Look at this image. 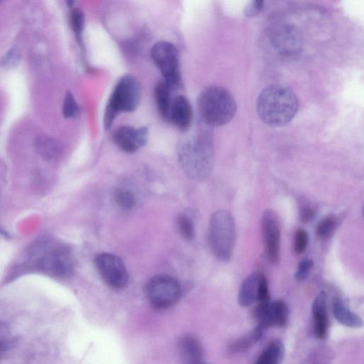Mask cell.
I'll use <instances>...</instances> for the list:
<instances>
[{
    "instance_id": "1",
    "label": "cell",
    "mask_w": 364,
    "mask_h": 364,
    "mask_svg": "<svg viewBox=\"0 0 364 364\" xmlns=\"http://www.w3.org/2000/svg\"><path fill=\"white\" fill-rule=\"evenodd\" d=\"M299 101L294 92L280 84L265 88L257 100V112L260 118L270 126H282L296 115Z\"/></svg>"
},
{
    "instance_id": "2",
    "label": "cell",
    "mask_w": 364,
    "mask_h": 364,
    "mask_svg": "<svg viewBox=\"0 0 364 364\" xmlns=\"http://www.w3.org/2000/svg\"><path fill=\"white\" fill-rule=\"evenodd\" d=\"M180 164L192 180H208L213 170V154L211 141L207 136L198 135L181 141L177 147Z\"/></svg>"
},
{
    "instance_id": "3",
    "label": "cell",
    "mask_w": 364,
    "mask_h": 364,
    "mask_svg": "<svg viewBox=\"0 0 364 364\" xmlns=\"http://www.w3.org/2000/svg\"><path fill=\"white\" fill-rule=\"evenodd\" d=\"M27 253L29 266L49 276L67 278L75 272V261L70 250L60 244L43 241Z\"/></svg>"
},
{
    "instance_id": "4",
    "label": "cell",
    "mask_w": 364,
    "mask_h": 364,
    "mask_svg": "<svg viewBox=\"0 0 364 364\" xmlns=\"http://www.w3.org/2000/svg\"><path fill=\"white\" fill-rule=\"evenodd\" d=\"M198 113L201 120L211 127H220L229 123L235 116L237 106L232 94L220 87L203 89L197 99Z\"/></svg>"
},
{
    "instance_id": "5",
    "label": "cell",
    "mask_w": 364,
    "mask_h": 364,
    "mask_svg": "<svg viewBox=\"0 0 364 364\" xmlns=\"http://www.w3.org/2000/svg\"><path fill=\"white\" fill-rule=\"evenodd\" d=\"M236 224L232 214L227 210L215 212L208 226V239L213 255L228 262L233 256L236 242Z\"/></svg>"
},
{
    "instance_id": "6",
    "label": "cell",
    "mask_w": 364,
    "mask_h": 364,
    "mask_svg": "<svg viewBox=\"0 0 364 364\" xmlns=\"http://www.w3.org/2000/svg\"><path fill=\"white\" fill-rule=\"evenodd\" d=\"M140 99L141 89L137 80L130 75L123 77L115 87L106 107L104 129L109 130L120 113L134 111Z\"/></svg>"
},
{
    "instance_id": "7",
    "label": "cell",
    "mask_w": 364,
    "mask_h": 364,
    "mask_svg": "<svg viewBox=\"0 0 364 364\" xmlns=\"http://www.w3.org/2000/svg\"><path fill=\"white\" fill-rule=\"evenodd\" d=\"M150 303L157 309H168L175 306L182 296V287L175 277L159 275L152 277L145 287Z\"/></svg>"
},
{
    "instance_id": "8",
    "label": "cell",
    "mask_w": 364,
    "mask_h": 364,
    "mask_svg": "<svg viewBox=\"0 0 364 364\" xmlns=\"http://www.w3.org/2000/svg\"><path fill=\"white\" fill-rule=\"evenodd\" d=\"M152 58L164 77V81L174 90L182 82L178 50L168 42H160L151 51Z\"/></svg>"
},
{
    "instance_id": "9",
    "label": "cell",
    "mask_w": 364,
    "mask_h": 364,
    "mask_svg": "<svg viewBox=\"0 0 364 364\" xmlns=\"http://www.w3.org/2000/svg\"><path fill=\"white\" fill-rule=\"evenodd\" d=\"M95 266L103 280L111 287L122 289L129 280L123 261L118 256L103 253L95 258Z\"/></svg>"
},
{
    "instance_id": "10",
    "label": "cell",
    "mask_w": 364,
    "mask_h": 364,
    "mask_svg": "<svg viewBox=\"0 0 364 364\" xmlns=\"http://www.w3.org/2000/svg\"><path fill=\"white\" fill-rule=\"evenodd\" d=\"M238 301L244 308L270 301L265 277L258 272H253L246 277L240 287Z\"/></svg>"
},
{
    "instance_id": "11",
    "label": "cell",
    "mask_w": 364,
    "mask_h": 364,
    "mask_svg": "<svg viewBox=\"0 0 364 364\" xmlns=\"http://www.w3.org/2000/svg\"><path fill=\"white\" fill-rule=\"evenodd\" d=\"M261 230L265 252L272 263H277L280 251V226L276 213L265 210L261 218Z\"/></svg>"
},
{
    "instance_id": "12",
    "label": "cell",
    "mask_w": 364,
    "mask_h": 364,
    "mask_svg": "<svg viewBox=\"0 0 364 364\" xmlns=\"http://www.w3.org/2000/svg\"><path fill=\"white\" fill-rule=\"evenodd\" d=\"M149 130L147 127L135 128L128 125L118 127L113 134L117 146L127 153H134L146 144Z\"/></svg>"
},
{
    "instance_id": "13",
    "label": "cell",
    "mask_w": 364,
    "mask_h": 364,
    "mask_svg": "<svg viewBox=\"0 0 364 364\" xmlns=\"http://www.w3.org/2000/svg\"><path fill=\"white\" fill-rule=\"evenodd\" d=\"M258 325L266 330L272 327H283L289 319L286 303L280 300L258 303L254 311Z\"/></svg>"
},
{
    "instance_id": "14",
    "label": "cell",
    "mask_w": 364,
    "mask_h": 364,
    "mask_svg": "<svg viewBox=\"0 0 364 364\" xmlns=\"http://www.w3.org/2000/svg\"><path fill=\"white\" fill-rule=\"evenodd\" d=\"M193 112L189 101L184 96H178L172 100L169 122H172L182 130H188L192 125Z\"/></svg>"
},
{
    "instance_id": "15",
    "label": "cell",
    "mask_w": 364,
    "mask_h": 364,
    "mask_svg": "<svg viewBox=\"0 0 364 364\" xmlns=\"http://www.w3.org/2000/svg\"><path fill=\"white\" fill-rule=\"evenodd\" d=\"M312 313L314 318L315 337L319 339H325L328 334L330 325L325 292H321L315 299Z\"/></svg>"
},
{
    "instance_id": "16",
    "label": "cell",
    "mask_w": 364,
    "mask_h": 364,
    "mask_svg": "<svg viewBox=\"0 0 364 364\" xmlns=\"http://www.w3.org/2000/svg\"><path fill=\"white\" fill-rule=\"evenodd\" d=\"M180 357L185 364L202 363L203 349L200 341L193 336H184L178 345Z\"/></svg>"
},
{
    "instance_id": "17",
    "label": "cell",
    "mask_w": 364,
    "mask_h": 364,
    "mask_svg": "<svg viewBox=\"0 0 364 364\" xmlns=\"http://www.w3.org/2000/svg\"><path fill=\"white\" fill-rule=\"evenodd\" d=\"M172 89L164 80L160 82L155 89L156 107L161 117L169 121L170 108L172 103Z\"/></svg>"
},
{
    "instance_id": "18",
    "label": "cell",
    "mask_w": 364,
    "mask_h": 364,
    "mask_svg": "<svg viewBox=\"0 0 364 364\" xmlns=\"http://www.w3.org/2000/svg\"><path fill=\"white\" fill-rule=\"evenodd\" d=\"M35 147L39 155L49 161H57L62 153L60 143L46 135L39 136L37 139Z\"/></svg>"
},
{
    "instance_id": "19",
    "label": "cell",
    "mask_w": 364,
    "mask_h": 364,
    "mask_svg": "<svg viewBox=\"0 0 364 364\" xmlns=\"http://www.w3.org/2000/svg\"><path fill=\"white\" fill-rule=\"evenodd\" d=\"M333 314L335 319L345 327L358 329L363 326L362 319L351 311L340 299L334 303Z\"/></svg>"
},
{
    "instance_id": "20",
    "label": "cell",
    "mask_w": 364,
    "mask_h": 364,
    "mask_svg": "<svg viewBox=\"0 0 364 364\" xmlns=\"http://www.w3.org/2000/svg\"><path fill=\"white\" fill-rule=\"evenodd\" d=\"M284 356V346L282 341H272L254 364H281Z\"/></svg>"
},
{
    "instance_id": "21",
    "label": "cell",
    "mask_w": 364,
    "mask_h": 364,
    "mask_svg": "<svg viewBox=\"0 0 364 364\" xmlns=\"http://www.w3.org/2000/svg\"><path fill=\"white\" fill-rule=\"evenodd\" d=\"M265 330V328L258 325L247 335L233 342L230 346V351L232 353L246 351L263 337Z\"/></svg>"
},
{
    "instance_id": "22",
    "label": "cell",
    "mask_w": 364,
    "mask_h": 364,
    "mask_svg": "<svg viewBox=\"0 0 364 364\" xmlns=\"http://www.w3.org/2000/svg\"><path fill=\"white\" fill-rule=\"evenodd\" d=\"M116 206L123 211H130L137 205V199L132 192L126 189H118L113 194Z\"/></svg>"
},
{
    "instance_id": "23",
    "label": "cell",
    "mask_w": 364,
    "mask_h": 364,
    "mask_svg": "<svg viewBox=\"0 0 364 364\" xmlns=\"http://www.w3.org/2000/svg\"><path fill=\"white\" fill-rule=\"evenodd\" d=\"M338 222L334 215H327L322 218L318 224L316 234L322 239L330 238L334 233Z\"/></svg>"
},
{
    "instance_id": "24",
    "label": "cell",
    "mask_w": 364,
    "mask_h": 364,
    "mask_svg": "<svg viewBox=\"0 0 364 364\" xmlns=\"http://www.w3.org/2000/svg\"><path fill=\"white\" fill-rule=\"evenodd\" d=\"M177 226L180 234L187 240H192L195 235V226L192 218L181 213L177 217Z\"/></svg>"
},
{
    "instance_id": "25",
    "label": "cell",
    "mask_w": 364,
    "mask_h": 364,
    "mask_svg": "<svg viewBox=\"0 0 364 364\" xmlns=\"http://www.w3.org/2000/svg\"><path fill=\"white\" fill-rule=\"evenodd\" d=\"M69 23L72 30L80 38L85 27L83 11L79 8H73L69 14Z\"/></svg>"
},
{
    "instance_id": "26",
    "label": "cell",
    "mask_w": 364,
    "mask_h": 364,
    "mask_svg": "<svg viewBox=\"0 0 364 364\" xmlns=\"http://www.w3.org/2000/svg\"><path fill=\"white\" fill-rule=\"evenodd\" d=\"M14 343L13 336L6 325L0 323V358L12 348Z\"/></svg>"
},
{
    "instance_id": "27",
    "label": "cell",
    "mask_w": 364,
    "mask_h": 364,
    "mask_svg": "<svg viewBox=\"0 0 364 364\" xmlns=\"http://www.w3.org/2000/svg\"><path fill=\"white\" fill-rule=\"evenodd\" d=\"M80 107L74 96L67 92L63 105V114L66 118L76 117L80 113Z\"/></svg>"
},
{
    "instance_id": "28",
    "label": "cell",
    "mask_w": 364,
    "mask_h": 364,
    "mask_svg": "<svg viewBox=\"0 0 364 364\" xmlns=\"http://www.w3.org/2000/svg\"><path fill=\"white\" fill-rule=\"evenodd\" d=\"M20 59V51L18 49L13 48L0 61V65L4 68H13L18 65Z\"/></svg>"
},
{
    "instance_id": "29",
    "label": "cell",
    "mask_w": 364,
    "mask_h": 364,
    "mask_svg": "<svg viewBox=\"0 0 364 364\" xmlns=\"http://www.w3.org/2000/svg\"><path fill=\"white\" fill-rule=\"evenodd\" d=\"M308 240V234L305 230H298L294 241V251L296 254L301 255L306 251Z\"/></svg>"
},
{
    "instance_id": "30",
    "label": "cell",
    "mask_w": 364,
    "mask_h": 364,
    "mask_svg": "<svg viewBox=\"0 0 364 364\" xmlns=\"http://www.w3.org/2000/svg\"><path fill=\"white\" fill-rule=\"evenodd\" d=\"M313 266V262L310 260L301 261L296 273V279L299 282L304 281L308 277Z\"/></svg>"
},
{
    "instance_id": "31",
    "label": "cell",
    "mask_w": 364,
    "mask_h": 364,
    "mask_svg": "<svg viewBox=\"0 0 364 364\" xmlns=\"http://www.w3.org/2000/svg\"><path fill=\"white\" fill-rule=\"evenodd\" d=\"M263 7V1H253L247 6V7L245 8L244 13L248 17H253L261 13Z\"/></svg>"
},
{
    "instance_id": "32",
    "label": "cell",
    "mask_w": 364,
    "mask_h": 364,
    "mask_svg": "<svg viewBox=\"0 0 364 364\" xmlns=\"http://www.w3.org/2000/svg\"><path fill=\"white\" fill-rule=\"evenodd\" d=\"M301 221L307 223L313 220L315 215V210L310 206H304L300 211Z\"/></svg>"
},
{
    "instance_id": "33",
    "label": "cell",
    "mask_w": 364,
    "mask_h": 364,
    "mask_svg": "<svg viewBox=\"0 0 364 364\" xmlns=\"http://www.w3.org/2000/svg\"><path fill=\"white\" fill-rule=\"evenodd\" d=\"M199 364H206V363H203V362H202V363H199Z\"/></svg>"
}]
</instances>
